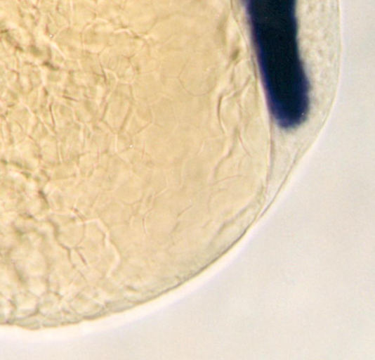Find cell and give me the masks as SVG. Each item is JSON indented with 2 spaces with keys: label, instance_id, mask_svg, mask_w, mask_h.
<instances>
[{
  "label": "cell",
  "instance_id": "1",
  "mask_svg": "<svg viewBox=\"0 0 375 360\" xmlns=\"http://www.w3.org/2000/svg\"><path fill=\"white\" fill-rule=\"evenodd\" d=\"M296 0H245L268 103L276 108L300 104L309 95L301 59Z\"/></svg>",
  "mask_w": 375,
  "mask_h": 360
}]
</instances>
